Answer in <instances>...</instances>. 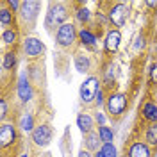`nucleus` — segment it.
<instances>
[{
  "label": "nucleus",
  "instance_id": "nucleus-1",
  "mask_svg": "<svg viewBox=\"0 0 157 157\" xmlns=\"http://www.w3.org/2000/svg\"><path fill=\"white\" fill-rule=\"evenodd\" d=\"M100 89L102 88H100V80H98L97 75H89L88 78H84V82L80 84V91H78L82 104H91V102H95L97 93Z\"/></svg>",
  "mask_w": 157,
  "mask_h": 157
},
{
  "label": "nucleus",
  "instance_id": "nucleus-2",
  "mask_svg": "<svg viewBox=\"0 0 157 157\" xmlns=\"http://www.w3.org/2000/svg\"><path fill=\"white\" fill-rule=\"evenodd\" d=\"M78 38V32L77 29L73 27V23H64V25H61L56 32V43H57L59 47H63V48H70Z\"/></svg>",
  "mask_w": 157,
  "mask_h": 157
},
{
  "label": "nucleus",
  "instance_id": "nucleus-3",
  "mask_svg": "<svg viewBox=\"0 0 157 157\" xmlns=\"http://www.w3.org/2000/svg\"><path fill=\"white\" fill-rule=\"evenodd\" d=\"M128 105V98L123 93H111L105 98V109L111 116H121Z\"/></svg>",
  "mask_w": 157,
  "mask_h": 157
},
{
  "label": "nucleus",
  "instance_id": "nucleus-4",
  "mask_svg": "<svg viewBox=\"0 0 157 157\" xmlns=\"http://www.w3.org/2000/svg\"><path fill=\"white\" fill-rule=\"evenodd\" d=\"M66 18H68V11L64 7V4H52L50 6L48 13H47V27L52 29V27H61L66 23Z\"/></svg>",
  "mask_w": 157,
  "mask_h": 157
},
{
  "label": "nucleus",
  "instance_id": "nucleus-5",
  "mask_svg": "<svg viewBox=\"0 0 157 157\" xmlns=\"http://www.w3.org/2000/svg\"><path fill=\"white\" fill-rule=\"evenodd\" d=\"M107 18L109 21L114 25V27H123L125 25V21L128 18V6L127 4H114L107 13Z\"/></svg>",
  "mask_w": 157,
  "mask_h": 157
},
{
  "label": "nucleus",
  "instance_id": "nucleus-6",
  "mask_svg": "<svg viewBox=\"0 0 157 157\" xmlns=\"http://www.w3.org/2000/svg\"><path fill=\"white\" fill-rule=\"evenodd\" d=\"M32 143L38 145V147H47L50 141H52V127L48 123H41V125H36V128L32 130Z\"/></svg>",
  "mask_w": 157,
  "mask_h": 157
},
{
  "label": "nucleus",
  "instance_id": "nucleus-7",
  "mask_svg": "<svg viewBox=\"0 0 157 157\" xmlns=\"http://www.w3.org/2000/svg\"><path fill=\"white\" fill-rule=\"evenodd\" d=\"M16 137H18V134H16V127L13 123H2V127H0V147L7 148L11 145H14Z\"/></svg>",
  "mask_w": 157,
  "mask_h": 157
},
{
  "label": "nucleus",
  "instance_id": "nucleus-8",
  "mask_svg": "<svg viewBox=\"0 0 157 157\" xmlns=\"http://www.w3.org/2000/svg\"><path fill=\"white\" fill-rule=\"evenodd\" d=\"M23 52H25V56L30 57V59L41 57L43 52H45V45H43L38 38H27L23 41Z\"/></svg>",
  "mask_w": 157,
  "mask_h": 157
},
{
  "label": "nucleus",
  "instance_id": "nucleus-9",
  "mask_svg": "<svg viewBox=\"0 0 157 157\" xmlns=\"http://www.w3.org/2000/svg\"><path fill=\"white\" fill-rule=\"evenodd\" d=\"M120 43H121V32L118 29H111L105 34V39H104V50L105 54H114L118 48H120Z\"/></svg>",
  "mask_w": 157,
  "mask_h": 157
},
{
  "label": "nucleus",
  "instance_id": "nucleus-10",
  "mask_svg": "<svg viewBox=\"0 0 157 157\" xmlns=\"http://www.w3.org/2000/svg\"><path fill=\"white\" fill-rule=\"evenodd\" d=\"M16 93H18V98L21 102H29L32 95H34V91H32V86H30L29 78L25 77V75H21L18 78V86H16Z\"/></svg>",
  "mask_w": 157,
  "mask_h": 157
},
{
  "label": "nucleus",
  "instance_id": "nucleus-11",
  "mask_svg": "<svg viewBox=\"0 0 157 157\" xmlns=\"http://www.w3.org/2000/svg\"><path fill=\"white\" fill-rule=\"evenodd\" d=\"M41 7L39 2H32V0H27V2H21V9H20V14L27 21H34L36 16H38V11Z\"/></svg>",
  "mask_w": 157,
  "mask_h": 157
},
{
  "label": "nucleus",
  "instance_id": "nucleus-12",
  "mask_svg": "<svg viewBox=\"0 0 157 157\" xmlns=\"http://www.w3.org/2000/svg\"><path fill=\"white\" fill-rule=\"evenodd\" d=\"M128 157H152V152L145 141H136L128 148Z\"/></svg>",
  "mask_w": 157,
  "mask_h": 157
},
{
  "label": "nucleus",
  "instance_id": "nucleus-13",
  "mask_svg": "<svg viewBox=\"0 0 157 157\" xmlns=\"http://www.w3.org/2000/svg\"><path fill=\"white\" fill-rule=\"evenodd\" d=\"M141 116H143V120H147L150 123H157V104L154 100H148V102L143 104Z\"/></svg>",
  "mask_w": 157,
  "mask_h": 157
},
{
  "label": "nucleus",
  "instance_id": "nucleus-14",
  "mask_svg": "<svg viewBox=\"0 0 157 157\" xmlns=\"http://www.w3.org/2000/svg\"><path fill=\"white\" fill-rule=\"evenodd\" d=\"M77 127L80 128V132L86 136L89 132H93V127H95V121H93V118L89 116V114H78L77 116Z\"/></svg>",
  "mask_w": 157,
  "mask_h": 157
},
{
  "label": "nucleus",
  "instance_id": "nucleus-15",
  "mask_svg": "<svg viewBox=\"0 0 157 157\" xmlns=\"http://www.w3.org/2000/svg\"><path fill=\"white\" fill-rule=\"evenodd\" d=\"M100 143H102V141H100V136H98V132H95V130L84 136V145H86V150H89V152H91V150L100 152V150H98ZM100 148H102V147H100Z\"/></svg>",
  "mask_w": 157,
  "mask_h": 157
},
{
  "label": "nucleus",
  "instance_id": "nucleus-16",
  "mask_svg": "<svg viewBox=\"0 0 157 157\" xmlns=\"http://www.w3.org/2000/svg\"><path fill=\"white\" fill-rule=\"evenodd\" d=\"M75 68H77V71H80V73H88L89 70H91V59H89L88 56L77 54V56H75Z\"/></svg>",
  "mask_w": 157,
  "mask_h": 157
},
{
  "label": "nucleus",
  "instance_id": "nucleus-17",
  "mask_svg": "<svg viewBox=\"0 0 157 157\" xmlns=\"http://www.w3.org/2000/svg\"><path fill=\"white\" fill-rule=\"evenodd\" d=\"M78 39H80V43L84 45V47H93L95 43H97V36L88 29H80L78 30Z\"/></svg>",
  "mask_w": 157,
  "mask_h": 157
},
{
  "label": "nucleus",
  "instance_id": "nucleus-18",
  "mask_svg": "<svg viewBox=\"0 0 157 157\" xmlns=\"http://www.w3.org/2000/svg\"><path fill=\"white\" fill-rule=\"evenodd\" d=\"M14 16H13V11L7 7H2L0 9V27H4V30H7V27L13 25Z\"/></svg>",
  "mask_w": 157,
  "mask_h": 157
},
{
  "label": "nucleus",
  "instance_id": "nucleus-19",
  "mask_svg": "<svg viewBox=\"0 0 157 157\" xmlns=\"http://www.w3.org/2000/svg\"><path fill=\"white\" fill-rule=\"evenodd\" d=\"M145 143L157 147V123H150L145 130Z\"/></svg>",
  "mask_w": 157,
  "mask_h": 157
},
{
  "label": "nucleus",
  "instance_id": "nucleus-20",
  "mask_svg": "<svg viewBox=\"0 0 157 157\" xmlns=\"http://www.w3.org/2000/svg\"><path fill=\"white\" fill-rule=\"evenodd\" d=\"M20 128H21L23 132H30V134H32V130L36 128V125H34V116H32L30 113H25V114L21 116V120H20Z\"/></svg>",
  "mask_w": 157,
  "mask_h": 157
},
{
  "label": "nucleus",
  "instance_id": "nucleus-21",
  "mask_svg": "<svg viewBox=\"0 0 157 157\" xmlns=\"http://www.w3.org/2000/svg\"><path fill=\"white\" fill-rule=\"evenodd\" d=\"M98 136H100L102 145H107V143H113L114 132H113L109 127H105V125H100V127H98Z\"/></svg>",
  "mask_w": 157,
  "mask_h": 157
},
{
  "label": "nucleus",
  "instance_id": "nucleus-22",
  "mask_svg": "<svg viewBox=\"0 0 157 157\" xmlns=\"http://www.w3.org/2000/svg\"><path fill=\"white\" fill-rule=\"evenodd\" d=\"M114 80H116V64L111 63L104 70V82H105V86H114Z\"/></svg>",
  "mask_w": 157,
  "mask_h": 157
},
{
  "label": "nucleus",
  "instance_id": "nucleus-23",
  "mask_svg": "<svg viewBox=\"0 0 157 157\" xmlns=\"http://www.w3.org/2000/svg\"><path fill=\"white\" fill-rule=\"evenodd\" d=\"M16 41H18V30L14 29L2 30V43L4 45H14Z\"/></svg>",
  "mask_w": 157,
  "mask_h": 157
},
{
  "label": "nucleus",
  "instance_id": "nucleus-24",
  "mask_svg": "<svg viewBox=\"0 0 157 157\" xmlns=\"http://www.w3.org/2000/svg\"><path fill=\"white\" fill-rule=\"evenodd\" d=\"M14 66H16V54H14V52H7V54H4L2 68L4 70H13Z\"/></svg>",
  "mask_w": 157,
  "mask_h": 157
},
{
  "label": "nucleus",
  "instance_id": "nucleus-25",
  "mask_svg": "<svg viewBox=\"0 0 157 157\" xmlns=\"http://www.w3.org/2000/svg\"><path fill=\"white\" fill-rule=\"evenodd\" d=\"M89 18H91V11L88 7H77V11H75V20H77L78 23H88Z\"/></svg>",
  "mask_w": 157,
  "mask_h": 157
},
{
  "label": "nucleus",
  "instance_id": "nucleus-26",
  "mask_svg": "<svg viewBox=\"0 0 157 157\" xmlns=\"http://www.w3.org/2000/svg\"><path fill=\"white\" fill-rule=\"evenodd\" d=\"M100 154H102V157H118V150L113 143H107V145H102Z\"/></svg>",
  "mask_w": 157,
  "mask_h": 157
},
{
  "label": "nucleus",
  "instance_id": "nucleus-27",
  "mask_svg": "<svg viewBox=\"0 0 157 157\" xmlns=\"http://www.w3.org/2000/svg\"><path fill=\"white\" fill-rule=\"evenodd\" d=\"M6 116H7V102L2 98L0 100V120H6Z\"/></svg>",
  "mask_w": 157,
  "mask_h": 157
},
{
  "label": "nucleus",
  "instance_id": "nucleus-28",
  "mask_svg": "<svg viewBox=\"0 0 157 157\" xmlns=\"http://www.w3.org/2000/svg\"><path fill=\"white\" fill-rule=\"evenodd\" d=\"M150 82L152 84H157V63H154L150 66Z\"/></svg>",
  "mask_w": 157,
  "mask_h": 157
},
{
  "label": "nucleus",
  "instance_id": "nucleus-29",
  "mask_svg": "<svg viewBox=\"0 0 157 157\" xmlns=\"http://www.w3.org/2000/svg\"><path fill=\"white\" fill-rule=\"evenodd\" d=\"M95 104H97L98 107L102 105V104H105V98H104V89H100L97 93V98H95Z\"/></svg>",
  "mask_w": 157,
  "mask_h": 157
},
{
  "label": "nucleus",
  "instance_id": "nucleus-30",
  "mask_svg": "<svg viewBox=\"0 0 157 157\" xmlns=\"http://www.w3.org/2000/svg\"><path fill=\"white\" fill-rule=\"evenodd\" d=\"M7 6L11 7V11H18V9H21V4H20V2H16V0H7Z\"/></svg>",
  "mask_w": 157,
  "mask_h": 157
},
{
  "label": "nucleus",
  "instance_id": "nucleus-31",
  "mask_svg": "<svg viewBox=\"0 0 157 157\" xmlns=\"http://www.w3.org/2000/svg\"><path fill=\"white\" fill-rule=\"evenodd\" d=\"M143 47H145V38H137L136 43H134V50H136V52H139Z\"/></svg>",
  "mask_w": 157,
  "mask_h": 157
},
{
  "label": "nucleus",
  "instance_id": "nucleus-32",
  "mask_svg": "<svg viewBox=\"0 0 157 157\" xmlns=\"http://www.w3.org/2000/svg\"><path fill=\"white\" fill-rule=\"evenodd\" d=\"M97 121L100 125H105V116H104L102 113H97Z\"/></svg>",
  "mask_w": 157,
  "mask_h": 157
},
{
  "label": "nucleus",
  "instance_id": "nucleus-33",
  "mask_svg": "<svg viewBox=\"0 0 157 157\" xmlns=\"http://www.w3.org/2000/svg\"><path fill=\"white\" fill-rule=\"evenodd\" d=\"M78 157H93V155H91L89 150H80V152H78Z\"/></svg>",
  "mask_w": 157,
  "mask_h": 157
},
{
  "label": "nucleus",
  "instance_id": "nucleus-34",
  "mask_svg": "<svg viewBox=\"0 0 157 157\" xmlns=\"http://www.w3.org/2000/svg\"><path fill=\"white\" fill-rule=\"evenodd\" d=\"M95 157H102V154H100V152H97V154H95Z\"/></svg>",
  "mask_w": 157,
  "mask_h": 157
},
{
  "label": "nucleus",
  "instance_id": "nucleus-35",
  "mask_svg": "<svg viewBox=\"0 0 157 157\" xmlns=\"http://www.w3.org/2000/svg\"><path fill=\"white\" fill-rule=\"evenodd\" d=\"M21 157H29V155H27V154H23V155H21Z\"/></svg>",
  "mask_w": 157,
  "mask_h": 157
},
{
  "label": "nucleus",
  "instance_id": "nucleus-36",
  "mask_svg": "<svg viewBox=\"0 0 157 157\" xmlns=\"http://www.w3.org/2000/svg\"><path fill=\"white\" fill-rule=\"evenodd\" d=\"M155 54H157V45H155Z\"/></svg>",
  "mask_w": 157,
  "mask_h": 157
}]
</instances>
